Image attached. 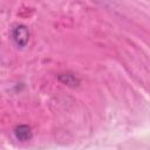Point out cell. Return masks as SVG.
<instances>
[{
  "instance_id": "obj_2",
  "label": "cell",
  "mask_w": 150,
  "mask_h": 150,
  "mask_svg": "<svg viewBox=\"0 0 150 150\" xmlns=\"http://www.w3.org/2000/svg\"><path fill=\"white\" fill-rule=\"evenodd\" d=\"M14 136L16 139L21 141V142H27L32 138L33 134H32V129L29 125L27 124H20L16 125L14 129Z\"/></svg>"
},
{
  "instance_id": "obj_1",
  "label": "cell",
  "mask_w": 150,
  "mask_h": 150,
  "mask_svg": "<svg viewBox=\"0 0 150 150\" xmlns=\"http://www.w3.org/2000/svg\"><path fill=\"white\" fill-rule=\"evenodd\" d=\"M12 38L15 45L20 48H23L27 46L29 40V30L23 25H18L12 29Z\"/></svg>"
}]
</instances>
